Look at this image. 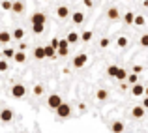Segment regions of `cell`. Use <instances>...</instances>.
<instances>
[{
	"label": "cell",
	"instance_id": "1",
	"mask_svg": "<svg viewBox=\"0 0 148 133\" xmlns=\"http://www.w3.org/2000/svg\"><path fill=\"white\" fill-rule=\"evenodd\" d=\"M11 96H13L15 99H23V97L26 96V86L25 84H13V86H11Z\"/></svg>",
	"mask_w": 148,
	"mask_h": 133
},
{
	"label": "cell",
	"instance_id": "2",
	"mask_svg": "<svg viewBox=\"0 0 148 133\" xmlns=\"http://www.w3.org/2000/svg\"><path fill=\"white\" fill-rule=\"evenodd\" d=\"M62 103H64V101H62V97L58 96V94H51V96H49V99H47L49 109H53V111H56V109L60 107Z\"/></svg>",
	"mask_w": 148,
	"mask_h": 133
},
{
	"label": "cell",
	"instance_id": "3",
	"mask_svg": "<svg viewBox=\"0 0 148 133\" xmlns=\"http://www.w3.org/2000/svg\"><path fill=\"white\" fill-rule=\"evenodd\" d=\"M56 116L58 118H68V116H71V105L69 103H62L60 107L56 109Z\"/></svg>",
	"mask_w": 148,
	"mask_h": 133
},
{
	"label": "cell",
	"instance_id": "4",
	"mask_svg": "<svg viewBox=\"0 0 148 133\" xmlns=\"http://www.w3.org/2000/svg\"><path fill=\"white\" fill-rule=\"evenodd\" d=\"M86 62H88V54H84V53H79L75 58H73V68L81 69V68H84V66H86Z\"/></svg>",
	"mask_w": 148,
	"mask_h": 133
},
{
	"label": "cell",
	"instance_id": "5",
	"mask_svg": "<svg viewBox=\"0 0 148 133\" xmlns=\"http://www.w3.org/2000/svg\"><path fill=\"white\" fill-rule=\"evenodd\" d=\"M30 23H32V25H45V23H47V17H45L43 11H36V13H32V17H30Z\"/></svg>",
	"mask_w": 148,
	"mask_h": 133
},
{
	"label": "cell",
	"instance_id": "6",
	"mask_svg": "<svg viewBox=\"0 0 148 133\" xmlns=\"http://www.w3.org/2000/svg\"><path fill=\"white\" fill-rule=\"evenodd\" d=\"M131 116H133L135 120H141L143 116L146 114V109L143 107V105H137V107H131V112H130Z\"/></svg>",
	"mask_w": 148,
	"mask_h": 133
},
{
	"label": "cell",
	"instance_id": "7",
	"mask_svg": "<svg viewBox=\"0 0 148 133\" xmlns=\"http://www.w3.org/2000/svg\"><path fill=\"white\" fill-rule=\"evenodd\" d=\"M69 51V43L68 40H60V43H58V49H56V54L58 56H66Z\"/></svg>",
	"mask_w": 148,
	"mask_h": 133
},
{
	"label": "cell",
	"instance_id": "8",
	"mask_svg": "<svg viewBox=\"0 0 148 133\" xmlns=\"http://www.w3.org/2000/svg\"><path fill=\"white\" fill-rule=\"evenodd\" d=\"M107 19H109V21H118V19H120V11H118L116 6H111L107 10Z\"/></svg>",
	"mask_w": 148,
	"mask_h": 133
},
{
	"label": "cell",
	"instance_id": "9",
	"mask_svg": "<svg viewBox=\"0 0 148 133\" xmlns=\"http://www.w3.org/2000/svg\"><path fill=\"white\" fill-rule=\"evenodd\" d=\"M145 90H146V86L145 84H133L131 86V96H135V97H141V96H145Z\"/></svg>",
	"mask_w": 148,
	"mask_h": 133
},
{
	"label": "cell",
	"instance_id": "10",
	"mask_svg": "<svg viewBox=\"0 0 148 133\" xmlns=\"http://www.w3.org/2000/svg\"><path fill=\"white\" fill-rule=\"evenodd\" d=\"M0 120L2 122H11L13 120V111L11 109H2L0 111Z\"/></svg>",
	"mask_w": 148,
	"mask_h": 133
},
{
	"label": "cell",
	"instance_id": "11",
	"mask_svg": "<svg viewBox=\"0 0 148 133\" xmlns=\"http://www.w3.org/2000/svg\"><path fill=\"white\" fill-rule=\"evenodd\" d=\"M124 130H126V126H124L122 120H114V122L111 124V131L112 133H124Z\"/></svg>",
	"mask_w": 148,
	"mask_h": 133
},
{
	"label": "cell",
	"instance_id": "12",
	"mask_svg": "<svg viewBox=\"0 0 148 133\" xmlns=\"http://www.w3.org/2000/svg\"><path fill=\"white\" fill-rule=\"evenodd\" d=\"M56 17H58V19H68V17H69V8H68V6L56 8Z\"/></svg>",
	"mask_w": 148,
	"mask_h": 133
},
{
	"label": "cell",
	"instance_id": "13",
	"mask_svg": "<svg viewBox=\"0 0 148 133\" xmlns=\"http://www.w3.org/2000/svg\"><path fill=\"white\" fill-rule=\"evenodd\" d=\"M71 21L75 23V25H83L84 23V13L83 11H73L71 13Z\"/></svg>",
	"mask_w": 148,
	"mask_h": 133
},
{
	"label": "cell",
	"instance_id": "14",
	"mask_svg": "<svg viewBox=\"0 0 148 133\" xmlns=\"http://www.w3.org/2000/svg\"><path fill=\"white\" fill-rule=\"evenodd\" d=\"M13 60L17 62V64H25V62H26V53H23V51H15Z\"/></svg>",
	"mask_w": 148,
	"mask_h": 133
},
{
	"label": "cell",
	"instance_id": "15",
	"mask_svg": "<svg viewBox=\"0 0 148 133\" xmlns=\"http://www.w3.org/2000/svg\"><path fill=\"white\" fill-rule=\"evenodd\" d=\"M11 40H13V38H11V32H8V30H2V32H0V43H10Z\"/></svg>",
	"mask_w": 148,
	"mask_h": 133
},
{
	"label": "cell",
	"instance_id": "16",
	"mask_svg": "<svg viewBox=\"0 0 148 133\" xmlns=\"http://www.w3.org/2000/svg\"><path fill=\"white\" fill-rule=\"evenodd\" d=\"M66 40H68V43H69V45H73V43H77V41L81 40V36H79L77 32H69L68 36H66Z\"/></svg>",
	"mask_w": 148,
	"mask_h": 133
},
{
	"label": "cell",
	"instance_id": "17",
	"mask_svg": "<svg viewBox=\"0 0 148 133\" xmlns=\"http://www.w3.org/2000/svg\"><path fill=\"white\" fill-rule=\"evenodd\" d=\"M43 49H45V58H56V49H54V47L45 45Z\"/></svg>",
	"mask_w": 148,
	"mask_h": 133
},
{
	"label": "cell",
	"instance_id": "18",
	"mask_svg": "<svg viewBox=\"0 0 148 133\" xmlns=\"http://www.w3.org/2000/svg\"><path fill=\"white\" fill-rule=\"evenodd\" d=\"M11 38H13V40H19V41L25 40V30L23 28H15L13 32H11Z\"/></svg>",
	"mask_w": 148,
	"mask_h": 133
},
{
	"label": "cell",
	"instance_id": "19",
	"mask_svg": "<svg viewBox=\"0 0 148 133\" xmlns=\"http://www.w3.org/2000/svg\"><path fill=\"white\" fill-rule=\"evenodd\" d=\"M11 11H15V13H23V11H25V4H23L21 0L13 2V6H11Z\"/></svg>",
	"mask_w": 148,
	"mask_h": 133
},
{
	"label": "cell",
	"instance_id": "20",
	"mask_svg": "<svg viewBox=\"0 0 148 133\" xmlns=\"http://www.w3.org/2000/svg\"><path fill=\"white\" fill-rule=\"evenodd\" d=\"M124 23H126V25H133L135 23V13L133 11H126V13H124Z\"/></svg>",
	"mask_w": 148,
	"mask_h": 133
},
{
	"label": "cell",
	"instance_id": "21",
	"mask_svg": "<svg viewBox=\"0 0 148 133\" xmlns=\"http://www.w3.org/2000/svg\"><path fill=\"white\" fill-rule=\"evenodd\" d=\"M34 58H36V60H43L45 58V49L43 47H36V49H34Z\"/></svg>",
	"mask_w": 148,
	"mask_h": 133
},
{
	"label": "cell",
	"instance_id": "22",
	"mask_svg": "<svg viewBox=\"0 0 148 133\" xmlns=\"http://www.w3.org/2000/svg\"><path fill=\"white\" fill-rule=\"evenodd\" d=\"M107 97H109V92H107L105 88H99L98 92H96V99H99V101H105Z\"/></svg>",
	"mask_w": 148,
	"mask_h": 133
},
{
	"label": "cell",
	"instance_id": "23",
	"mask_svg": "<svg viewBox=\"0 0 148 133\" xmlns=\"http://www.w3.org/2000/svg\"><path fill=\"white\" fill-rule=\"evenodd\" d=\"M126 81H127V84H131V86H133V84L139 83V75L131 71V73H127V79H126Z\"/></svg>",
	"mask_w": 148,
	"mask_h": 133
},
{
	"label": "cell",
	"instance_id": "24",
	"mask_svg": "<svg viewBox=\"0 0 148 133\" xmlns=\"http://www.w3.org/2000/svg\"><path fill=\"white\" fill-rule=\"evenodd\" d=\"M114 79H118V81H126L127 79V71L124 68H118V71H116V77Z\"/></svg>",
	"mask_w": 148,
	"mask_h": 133
},
{
	"label": "cell",
	"instance_id": "25",
	"mask_svg": "<svg viewBox=\"0 0 148 133\" xmlns=\"http://www.w3.org/2000/svg\"><path fill=\"white\" fill-rule=\"evenodd\" d=\"M127 43H130V41H127V38H126V36H120L118 40H116V45H118L120 49H126Z\"/></svg>",
	"mask_w": 148,
	"mask_h": 133
},
{
	"label": "cell",
	"instance_id": "26",
	"mask_svg": "<svg viewBox=\"0 0 148 133\" xmlns=\"http://www.w3.org/2000/svg\"><path fill=\"white\" fill-rule=\"evenodd\" d=\"M118 68H120V66L111 64V66L107 68V75H109V77H116V71H118Z\"/></svg>",
	"mask_w": 148,
	"mask_h": 133
},
{
	"label": "cell",
	"instance_id": "27",
	"mask_svg": "<svg viewBox=\"0 0 148 133\" xmlns=\"http://www.w3.org/2000/svg\"><path fill=\"white\" fill-rule=\"evenodd\" d=\"M92 36H94V32H92V30H84V32L81 34V40H83V41H86V43H88V41L92 40Z\"/></svg>",
	"mask_w": 148,
	"mask_h": 133
},
{
	"label": "cell",
	"instance_id": "28",
	"mask_svg": "<svg viewBox=\"0 0 148 133\" xmlns=\"http://www.w3.org/2000/svg\"><path fill=\"white\" fill-rule=\"evenodd\" d=\"M2 56H4V58H13V56H15V51L8 47V49H4V51H2Z\"/></svg>",
	"mask_w": 148,
	"mask_h": 133
},
{
	"label": "cell",
	"instance_id": "29",
	"mask_svg": "<svg viewBox=\"0 0 148 133\" xmlns=\"http://www.w3.org/2000/svg\"><path fill=\"white\" fill-rule=\"evenodd\" d=\"M43 30H45V25H32L34 34H43Z\"/></svg>",
	"mask_w": 148,
	"mask_h": 133
},
{
	"label": "cell",
	"instance_id": "30",
	"mask_svg": "<svg viewBox=\"0 0 148 133\" xmlns=\"http://www.w3.org/2000/svg\"><path fill=\"white\" fill-rule=\"evenodd\" d=\"M145 23H146V19L143 17V15H135V23H133L135 26H143Z\"/></svg>",
	"mask_w": 148,
	"mask_h": 133
},
{
	"label": "cell",
	"instance_id": "31",
	"mask_svg": "<svg viewBox=\"0 0 148 133\" xmlns=\"http://www.w3.org/2000/svg\"><path fill=\"white\" fill-rule=\"evenodd\" d=\"M43 92H45L43 84H36V86H34V94H36V96H41Z\"/></svg>",
	"mask_w": 148,
	"mask_h": 133
},
{
	"label": "cell",
	"instance_id": "32",
	"mask_svg": "<svg viewBox=\"0 0 148 133\" xmlns=\"http://www.w3.org/2000/svg\"><path fill=\"white\" fill-rule=\"evenodd\" d=\"M109 43H111V40H109V38H101V41H99V47H101V49H107V47H109Z\"/></svg>",
	"mask_w": 148,
	"mask_h": 133
},
{
	"label": "cell",
	"instance_id": "33",
	"mask_svg": "<svg viewBox=\"0 0 148 133\" xmlns=\"http://www.w3.org/2000/svg\"><path fill=\"white\" fill-rule=\"evenodd\" d=\"M139 43H141L143 47H148V34H143L141 40H139Z\"/></svg>",
	"mask_w": 148,
	"mask_h": 133
},
{
	"label": "cell",
	"instance_id": "34",
	"mask_svg": "<svg viewBox=\"0 0 148 133\" xmlns=\"http://www.w3.org/2000/svg\"><path fill=\"white\" fill-rule=\"evenodd\" d=\"M11 6H13V2H10V0H2V10H11Z\"/></svg>",
	"mask_w": 148,
	"mask_h": 133
},
{
	"label": "cell",
	"instance_id": "35",
	"mask_svg": "<svg viewBox=\"0 0 148 133\" xmlns=\"http://www.w3.org/2000/svg\"><path fill=\"white\" fill-rule=\"evenodd\" d=\"M8 68H10V66H8V62L0 58V71H8Z\"/></svg>",
	"mask_w": 148,
	"mask_h": 133
},
{
	"label": "cell",
	"instance_id": "36",
	"mask_svg": "<svg viewBox=\"0 0 148 133\" xmlns=\"http://www.w3.org/2000/svg\"><path fill=\"white\" fill-rule=\"evenodd\" d=\"M131 71H133V73H137V75H139V73H141V71H143V66H141V64H137V66H133V68H131Z\"/></svg>",
	"mask_w": 148,
	"mask_h": 133
},
{
	"label": "cell",
	"instance_id": "37",
	"mask_svg": "<svg viewBox=\"0 0 148 133\" xmlns=\"http://www.w3.org/2000/svg\"><path fill=\"white\" fill-rule=\"evenodd\" d=\"M58 43H60V40H56V38L51 40V47H54V49H58Z\"/></svg>",
	"mask_w": 148,
	"mask_h": 133
},
{
	"label": "cell",
	"instance_id": "38",
	"mask_svg": "<svg viewBox=\"0 0 148 133\" xmlns=\"http://www.w3.org/2000/svg\"><path fill=\"white\" fill-rule=\"evenodd\" d=\"M83 2H84V6H86V8H92V6H94V2H92V0H83Z\"/></svg>",
	"mask_w": 148,
	"mask_h": 133
},
{
	"label": "cell",
	"instance_id": "39",
	"mask_svg": "<svg viewBox=\"0 0 148 133\" xmlns=\"http://www.w3.org/2000/svg\"><path fill=\"white\" fill-rule=\"evenodd\" d=\"M19 51H23V53L26 51V43H25V41H21V47H19Z\"/></svg>",
	"mask_w": 148,
	"mask_h": 133
},
{
	"label": "cell",
	"instance_id": "40",
	"mask_svg": "<svg viewBox=\"0 0 148 133\" xmlns=\"http://www.w3.org/2000/svg\"><path fill=\"white\" fill-rule=\"evenodd\" d=\"M143 107H145L146 111H148V97H145V99H143Z\"/></svg>",
	"mask_w": 148,
	"mask_h": 133
},
{
	"label": "cell",
	"instance_id": "41",
	"mask_svg": "<svg viewBox=\"0 0 148 133\" xmlns=\"http://www.w3.org/2000/svg\"><path fill=\"white\" fill-rule=\"evenodd\" d=\"M145 97H148V86H146V90H145Z\"/></svg>",
	"mask_w": 148,
	"mask_h": 133
}]
</instances>
